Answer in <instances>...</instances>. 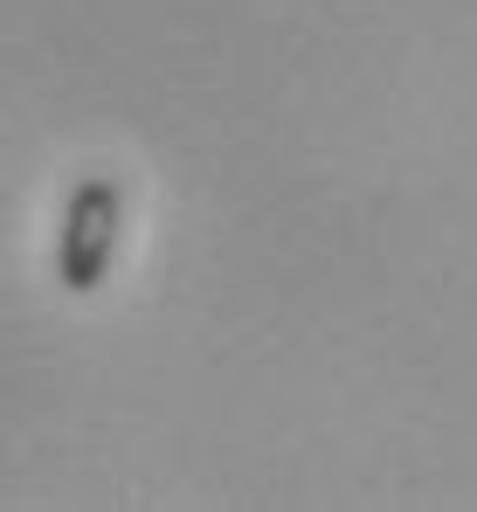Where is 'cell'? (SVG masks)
I'll return each mask as SVG.
<instances>
[{
    "instance_id": "1",
    "label": "cell",
    "mask_w": 477,
    "mask_h": 512,
    "mask_svg": "<svg viewBox=\"0 0 477 512\" xmlns=\"http://www.w3.org/2000/svg\"><path fill=\"white\" fill-rule=\"evenodd\" d=\"M118 222H125V201H118V187L104 173L83 180L77 194L63 201V236H56V277H63V291H97L104 284V270L118 256Z\"/></svg>"
}]
</instances>
